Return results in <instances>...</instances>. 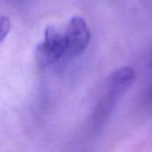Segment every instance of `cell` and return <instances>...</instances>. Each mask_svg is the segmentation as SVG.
I'll list each match as a JSON object with an SVG mask.
<instances>
[{
  "label": "cell",
  "instance_id": "cell-1",
  "mask_svg": "<svg viewBox=\"0 0 152 152\" xmlns=\"http://www.w3.org/2000/svg\"><path fill=\"white\" fill-rule=\"evenodd\" d=\"M136 72L131 67H122L114 70L109 77L105 94L101 104V113L103 118L109 117L114 110L118 102L134 85Z\"/></svg>",
  "mask_w": 152,
  "mask_h": 152
},
{
  "label": "cell",
  "instance_id": "cell-3",
  "mask_svg": "<svg viewBox=\"0 0 152 152\" xmlns=\"http://www.w3.org/2000/svg\"><path fill=\"white\" fill-rule=\"evenodd\" d=\"M63 37L66 55L72 58L86 50L91 40V31L84 18L74 16L69 20Z\"/></svg>",
  "mask_w": 152,
  "mask_h": 152
},
{
  "label": "cell",
  "instance_id": "cell-4",
  "mask_svg": "<svg viewBox=\"0 0 152 152\" xmlns=\"http://www.w3.org/2000/svg\"><path fill=\"white\" fill-rule=\"evenodd\" d=\"M11 29L10 19L4 15H0V43L5 39Z\"/></svg>",
  "mask_w": 152,
  "mask_h": 152
},
{
  "label": "cell",
  "instance_id": "cell-5",
  "mask_svg": "<svg viewBox=\"0 0 152 152\" xmlns=\"http://www.w3.org/2000/svg\"><path fill=\"white\" fill-rule=\"evenodd\" d=\"M144 102L146 103V106L151 110H152V84L145 94V101Z\"/></svg>",
  "mask_w": 152,
  "mask_h": 152
},
{
  "label": "cell",
  "instance_id": "cell-2",
  "mask_svg": "<svg viewBox=\"0 0 152 152\" xmlns=\"http://www.w3.org/2000/svg\"><path fill=\"white\" fill-rule=\"evenodd\" d=\"M66 55V47L63 34L53 27H47L45 30L44 40L36 48V60L37 64L45 68Z\"/></svg>",
  "mask_w": 152,
  "mask_h": 152
}]
</instances>
